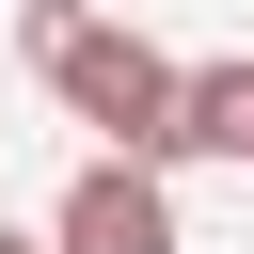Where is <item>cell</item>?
<instances>
[{
	"mask_svg": "<svg viewBox=\"0 0 254 254\" xmlns=\"http://www.w3.org/2000/svg\"><path fill=\"white\" fill-rule=\"evenodd\" d=\"M16 48H32V64H48V95H64L79 127H111L127 159H159V143H175V64H159V48L127 32V16L32 0V16H16Z\"/></svg>",
	"mask_w": 254,
	"mask_h": 254,
	"instance_id": "1",
	"label": "cell"
},
{
	"mask_svg": "<svg viewBox=\"0 0 254 254\" xmlns=\"http://www.w3.org/2000/svg\"><path fill=\"white\" fill-rule=\"evenodd\" d=\"M0 254H48V238H16V222H0Z\"/></svg>",
	"mask_w": 254,
	"mask_h": 254,
	"instance_id": "4",
	"label": "cell"
},
{
	"mask_svg": "<svg viewBox=\"0 0 254 254\" xmlns=\"http://www.w3.org/2000/svg\"><path fill=\"white\" fill-rule=\"evenodd\" d=\"M159 159H254V64H175V143Z\"/></svg>",
	"mask_w": 254,
	"mask_h": 254,
	"instance_id": "3",
	"label": "cell"
},
{
	"mask_svg": "<svg viewBox=\"0 0 254 254\" xmlns=\"http://www.w3.org/2000/svg\"><path fill=\"white\" fill-rule=\"evenodd\" d=\"M48 254H190L175 238V190H159V159H79L64 175V206H48Z\"/></svg>",
	"mask_w": 254,
	"mask_h": 254,
	"instance_id": "2",
	"label": "cell"
}]
</instances>
